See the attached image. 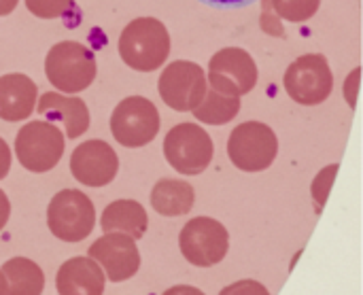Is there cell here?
Listing matches in <instances>:
<instances>
[{"label":"cell","mask_w":363,"mask_h":295,"mask_svg":"<svg viewBox=\"0 0 363 295\" xmlns=\"http://www.w3.org/2000/svg\"><path fill=\"white\" fill-rule=\"evenodd\" d=\"M119 55L125 66L138 72H153L170 55L168 28L155 17L132 19L119 36Z\"/></svg>","instance_id":"obj_1"},{"label":"cell","mask_w":363,"mask_h":295,"mask_svg":"<svg viewBox=\"0 0 363 295\" xmlns=\"http://www.w3.org/2000/svg\"><path fill=\"white\" fill-rule=\"evenodd\" d=\"M98 72L94 51L79 40L55 43L45 57V74L49 83L64 94L85 91Z\"/></svg>","instance_id":"obj_2"},{"label":"cell","mask_w":363,"mask_h":295,"mask_svg":"<svg viewBox=\"0 0 363 295\" xmlns=\"http://www.w3.org/2000/svg\"><path fill=\"white\" fill-rule=\"evenodd\" d=\"M228 155L238 170L262 172L274 164L279 155V138L270 126L262 121H245L232 130Z\"/></svg>","instance_id":"obj_3"},{"label":"cell","mask_w":363,"mask_h":295,"mask_svg":"<svg viewBox=\"0 0 363 295\" xmlns=\"http://www.w3.org/2000/svg\"><path fill=\"white\" fill-rule=\"evenodd\" d=\"M64 143V134L51 121H30L15 136V155L26 170L43 174L60 164Z\"/></svg>","instance_id":"obj_4"},{"label":"cell","mask_w":363,"mask_h":295,"mask_svg":"<svg viewBox=\"0 0 363 295\" xmlns=\"http://www.w3.org/2000/svg\"><path fill=\"white\" fill-rule=\"evenodd\" d=\"M47 226L57 240L81 243L94 232L96 208L83 191L62 189L49 202Z\"/></svg>","instance_id":"obj_5"},{"label":"cell","mask_w":363,"mask_h":295,"mask_svg":"<svg viewBox=\"0 0 363 295\" xmlns=\"http://www.w3.org/2000/svg\"><path fill=\"white\" fill-rule=\"evenodd\" d=\"M215 155L213 138L198 123H179L164 138V157L181 174H202Z\"/></svg>","instance_id":"obj_6"},{"label":"cell","mask_w":363,"mask_h":295,"mask_svg":"<svg viewBox=\"0 0 363 295\" xmlns=\"http://www.w3.org/2000/svg\"><path fill=\"white\" fill-rule=\"evenodd\" d=\"M285 91L302 106H317L325 102L334 89V72L321 53H306L289 64L283 77Z\"/></svg>","instance_id":"obj_7"},{"label":"cell","mask_w":363,"mask_h":295,"mask_svg":"<svg viewBox=\"0 0 363 295\" xmlns=\"http://www.w3.org/2000/svg\"><path fill=\"white\" fill-rule=\"evenodd\" d=\"M179 249L191 266L213 268L225 260L230 234L225 226L213 217H194L179 234Z\"/></svg>","instance_id":"obj_8"},{"label":"cell","mask_w":363,"mask_h":295,"mask_svg":"<svg viewBox=\"0 0 363 295\" xmlns=\"http://www.w3.org/2000/svg\"><path fill=\"white\" fill-rule=\"evenodd\" d=\"M160 123L157 106L143 96L123 98L111 115L113 138L128 149H138L153 143L160 132Z\"/></svg>","instance_id":"obj_9"},{"label":"cell","mask_w":363,"mask_h":295,"mask_svg":"<svg viewBox=\"0 0 363 295\" xmlns=\"http://www.w3.org/2000/svg\"><path fill=\"white\" fill-rule=\"evenodd\" d=\"M160 98L179 113H191L208 91V77L196 62H170L157 81Z\"/></svg>","instance_id":"obj_10"},{"label":"cell","mask_w":363,"mask_h":295,"mask_svg":"<svg viewBox=\"0 0 363 295\" xmlns=\"http://www.w3.org/2000/svg\"><path fill=\"white\" fill-rule=\"evenodd\" d=\"M208 85L221 94L242 98L257 85V64L249 51L240 47H225L208 62Z\"/></svg>","instance_id":"obj_11"},{"label":"cell","mask_w":363,"mask_h":295,"mask_svg":"<svg viewBox=\"0 0 363 295\" xmlns=\"http://www.w3.org/2000/svg\"><path fill=\"white\" fill-rule=\"evenodd\" d=\"M70 172L85 187H106L119 172V157L104 140H85L70 155Z\"/></svg>","instance_id":"obj_12"},{"label":"cell","mask_w":363,"mask_h":295,"mask_svg":"<svg viewBox=\"0 0 363 295\" xmlns=\"http://www.w3.org/2000/svg\"><path fill=\"white\" fill-rule=\"evenodd\" d=\"M87 255L102 266L111 283H123L132 279L140 268V251L136 247V240L119 232H111L98 238L89 247Z\"/></svg>","instance_id":"obj_13"},{"label":"cell","mask_w":363,"mask_h":295,"mask_svg":"<svg viewBox=\"0 0 363 295\" xmlns=\"http://www.w3.org/2000/svg\"><path fill=\"white\" fill-rule=\"evenodd\" d=\"M36 111L51 123H62L68 138H79L89 130V108L81 98L47 91L38 98Z\"/></svg>","instance_id":"obj_14"},{"label":"cell","mask_w":363,"mask_h":295,"mask_svg":"<svg viewBox=\"0 0 363 295\" xmlns=\"http://www.w3.org/2000/svg\"><path fill=\"white\" fill-rule=\"evenodd\" d=\"M106 274L94 257H72L64 262L55 277L60 295H102Z\"/></svg>","instance_id":"obj_15"},{"label":"cell","mask_w":363,"mask_h":295,"mask_svg":"<svg viewBox=\"0 0 363 295\" xmlns=\"http://www.w3.org/2000/svg\"><path fill=\"white\" fill-rule=\"evenodd\" d=\"M38 102L36 83L21 72L0 77V119L23 121L32 115Z\"/></svg>","instance_id":"obj_16"},{"label":"cell","mask_w":363,"mask_h":295,"mask_svg":"<svg viewBox=\"0 0 363 295\" xmlns=\"http://www.w3.org/2000/svg\"><path fill=\"white\" fill-rule=\"evenodd\" d=\"M100 228L104 234L119 232L138 240L149 228V217L143 204H138L136 200H115L104 208L100 217Z\"/></svg>","instance_id":"obj_17"},{"label":"cell","mask_w":363,"mask_h":295,"mask_svg":"<svg viewBox=\"0 0 363 295\" xmlns=\"http://www.w3.org/2000/svg\"><path fill=\"white\" fill-rule=\"evenodd\" d=\"M196 191L187 181L162 179L151 189V206L162 217H181L194 208Z\"/></svg>","instance_id":"obj_18"},{"label":"cell","mask_w":363,"mask_h":295,"mask_svg":"<svg viewBox=\"0 0 363 295\" xmlns=\"http://www.w3.org/2000/svg\"><path fill=\"white\" fill-rule=\"evenodd\" d=\"M6 279L4 295H40L45 289V274L40 266L28 257H13L2 264Z\"/></svg>","instance_id":"obj_19"},{"label":"cell","mask_w":363,"mask_h":295,"mask_svg":"<svg viewBox=\"0 0 363 295\" xmlns=\"http://www.w3.org/2000/svg\"><path fill=\"white\" fill-rule=\"evenodd\" d=\"M238 111H240V98L221 94V91H217V89H213L208 85V91H206L204 100L191 113L202 123L223 126V123L232 121L238 115Z\"/></svg>","instance_id":"obj_20"},{"label":"cell","mask_w":363,"mask_h":295,"mask_svg":"<svg viewBox=\"0 0 363 295\" xmlns=\"http://www.w3.org/2000/svg\"><path fill=\"white\" fill-rule=\"evenodd\" d=\"M321 6V0H272V9L281 19L302 23L308 21Z\"/></svg>","instance_id":"obj_21"},{"label":"cell","mask_w":363,"mask_h":295,"mask_svg":"<svg viewBox=\"0 0 363 295\" xmlns=\"http://www.w3.org/2000/svg\"><path fill=\"white\" fill-rule=\"evenodd\" d=\"M338 164H330L325 166L323 170H319V174L313 179L311 183V194H313V200L317 202V211L321 213L328 198H330V191H332V185L336 181V174H338Z\"/></svg>","instance_id":"obj_22"},{"label":"cell","mask_w":363,"mask_h":295,"mask_svg":"<svg viewBox=\"0 0 363 295\" xmlns=\"http://www.w3.org/2000/svg\"><path fill=\"white\" fill-rule=\"evenodd\" d=\"M72 6V0H26V9L38 19H57Z\"/></svg>","instance_id":"obj_23"},{"label":"cell","mask_w":363,"mask_h":295,"mask_svg":"<svg viewBox=\"0 0 363 295\" xmlns=\"http://www.w3.org/2000/svg\"><path fill=\"white\" fill-rule=\"evenodd\" d=\"M259 26L266 34L270 36H285V30H283V23H281V17L277 15V11L272 9V0H264L262 2V17H259Z\"/></svg>","instance_id":"obj_24"},{"label":"cell","mask_w":363,"mask_h":295,"mask_svg":"<svg viewBox=\"0 0 363 295\" xmlns=\"http://www.w3.org/2000/svg\"><path fill=\"white\" fill-rule=\"evenodd\" d=\"M219 295H270V291L259 281L245 279V281H236V283L223 287Z\"/></svg>","instance_id":"obj_25"},{"label":"cell","mask_w":363,"mask_h":295,"mask_svg":"<svg viewBox=\"0 0 363 295\" xmlns=\"http://www.w3.org/2000/svg\"><path fill=\"white\" fill-rule=\"evenodd\" d=\"M359 85H362V68H353L347 79H345V85H342V94H345V100L349 102L351 111L357 108V98H359Z\"/></svg>","instance_id":"obj_26"},{"label":"cell","mask_w":363,"mask_h":295,"mask_svg":"<svg viewBox=\"0 0 363 295\" xmlns=\"http://www.w3.org/2000/svg\"><path fill=\"white\" fill-rule=\"evenodd\" d=\"M11 162H13L11 149H9L6 140L0 136V181L9 174V170H11Z\"/></svg>","instance_id":"obj_27"},{"label":"cell","mask_w":363,"mask_h":295,"mask_svg":"<svg viewBox=\"0 0 363 295\" xmlns=\"http://www.w3.org/2000/svg\"><path fill=\"white\" fill-rule=\"evenodd\" d=\"M208 6H215V9H240V6H247L255 0H200Z\"/></svg>","instance_id":"obj_28"},{"label":"cell","mask_w":363,"mask_h":295,"mask_svg":"<svg viewBox=\"0 0 363 295\" xmlns=\"http://www.w3.org/2000/svg\"><path fill=\"white\" fill-rule=\"evenodd\" d=\"M162 295H206L204 291H200L198 287H191V285H174L170 289H166Z\"/></svg>","instance_id":"obj_29"},{"label":"cell","mask_w":363,"mask_h":295,"mask_svg":"<svg viewBox=\"0 0 363 295\" xmlns=\"http://www.w3.org/2000/svg\"><path fill=\"white\" fill-rule=\"evenodd\" d=\"M9 217H11V202H9V198H6V194L0 189V230L6 226V221H9Z\"/></svg>","instance_id":"obj_30"},{"label":"cell","mask_w":363,"mask_h":295,"mask_svg":"<svg viewBox=\"0 0 363 295\" xmlns=\"http://www.w3.org/2000/svg\"><path fill=\"white\" fill-rule=\"evenodd\" d=\"M17 4H19V0H0V17L13 13L17 9Z\"/></svg>","instance_id":"obj_31"},{"label":"cell","mask_w":363,"mask_h":295,"mask_svg":"<svg viewBox=\"0 0 363 295\" xmlns=\"http://www.w3.org/2000/svg\"><path fill=\"white\" fill-rule=\"evenodd\" d=\"M6 294V279H4V272H2V268H0V295Z\"/></svg>","instance_id":"obj_32"}]
</instances>
